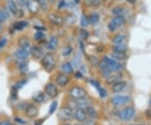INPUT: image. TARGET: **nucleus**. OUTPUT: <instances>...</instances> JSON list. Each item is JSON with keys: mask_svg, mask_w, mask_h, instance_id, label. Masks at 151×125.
<instances>
[{"mask_svg": "<svg viewBox=\"0 0 151 125\" xmlns=\"http://www.w3.org/2000/svg\"><path fill=\"white\" fill-rule=\"evenodd\" d=\"M74 117L76 118V120L79 123H84L87 119V115L86 113V111L84 108L78 107L77 108V110L74 113Z\"/></svg>", "mask_w": 151, "mask_h": 125, "instance_id": "obj_10", "label": "nucleus"}, {"mask_svg": "<svg viewBox=\"0 0 151 125\" xmlns=\"http://www.w3.org/2000/svg\"><path fill=\"white\" fill-rule=\"evenodd\" d=\"M99 18H100L99 14H91V16L89 18V22L92 25H95L99 21Z\"/></svg>", "mask_w": 151, "mask_h": 125, "instance_id": "obj_29", "label": "nucleus"}, {"mask_svg": "<svg viewBox=\"0 0 151 125\" xmlns=\"http://www.w3.org/2000/svg\"><path fill=\"white\" fill-rule=\"evenodd\" d=\"M65 3H65V2H64L63 0H61V1L60 2V5H58V8H59V9L62 8L63 6H65Z\"/></svg>", "mask_w": 151, "mask_h": 125, "instance_id": "obj_44", "label": "nucleus"}, {"mask_svg": "<svg viewBox=\"0 0 151 125\" xmlns=\"http://www.w3.org/2000/svg\"><path fill=\"white\" fill-rule=\"evenodd\" d=\"M26 5L29 10L31 13H34V14L37 13L39 11V9H40V6H39V4H38L36 0H28Z\"/></svg>", "mask_w": 151, "mask_h": 125, "instance_id": "obj_14", "label": "nucleus"}, {"mask_svg": "<svg viewBox=\"0 0 151 125\" xmlns=\"http://www.w3.org/2000/svg\"><path fill=\"white\" fill-rule=\"evenodd\" d=\"M43 38H44V35H43V33H42L41 31L38 30V31H37V32L36 33V35H35V40H37V41H40V40H41Z\"/></svg>", "mask_w": 151, "mask_h": 125, "instance_id": "obj_35", "label": "nucleus"}, {"mask_svg": "<svg viewBox=\"0 0 151 125\" xmlns=\"http://www.w3.org/2000/svg\"><path fill=\"white\" fill-rule=\"evenodd\" d=\"M111 55H112V59H116V60H124L126 58V55L125 53H119V52H113V53L111 54Z\"/></svg>", "mask_w": 151, "mask_h": 125, "instance_id": "obj_26", "label": "nucleus"}, {"mask_svg": "<svg viewBox=\"0 0 151 125\" xmlns=\"http://www.w3.org/2000/svg\"><path fill=\"white\" fill-rule=\"evenodd\" d=\"M1 30H2V25H0V32H1Z\"/></svg>", "mask_w": 151, "mask_h": 125, "instance_id": "obj_48", "label": "nucleus"}, {"mask_svg": "<svg viewBox=\"0 0 151 125\" xmlns=\"http://www.w3.org/2000/svg\"><path fill=\"white\" fill-rule=\"evenodd\" d=\"M12 125H13V124H12Z\"/></svg>", "mask_w": 151, "mask_h": 125, "instance_id": "obj_52", "label": "nucleus"}, {"mask_svg": "<svg viewBox=\"0 0 151 125\" xmlns=\"http://www.w3.org/2000/svg\"><path fill=\"white\" fill-rule=\"evenodd\" d=\"M48 1H49V2H54L55 0H48Z\"/></svg>", "mask_w": 151, "mask_h": 125, "instance_id": "obj_49", "label": "nucleus"}, {"mask_svg": "<svg viewBox=\"0 0 151 125\" xmlns=\"http://www.w3.org/2000/svg\"><path fill=\"white\" fill-rule=\"evenodd\" d=\"M113 51L115 52H119V53H125L127 51V45L121 43V44H116V45L113 46Z\"/></svg>", "mask_w": 151, "mask_h": 125, "instance_id": "obj_23", "label": "nucleus"}, {"mask_svg": "<svg viewBox=\"0 0 151 125\" xmlns=\"http://www.w3.org/2000/svg\"><path fill=\"white\" fill-rule=\"evenodd\" d=\"M103 61H104V62L106 63L107 67L110 69L111 72H118V71H121L123 69L122 64L117 62L115 60H113L112 58H109L107 56H104Z\"/></svg>", "mask_w": 151, "mask_h": 125, "instance_id": "obj_5", "label": "nucleus"}, {"mask_svg": "<svg viewBox=\"0 0 151 125\" xmlns=\"http://www.w3.org/2000/svg\"><path fill=\"white\" fill-rule=\"evenodd\" d=\"M69 81H70V78L66 74H65V73L57 74L56 78H55V82L59 87H66L69 83Z\"/></svg>", "mask_w": 151, "mask_h": 125, "instance_id": "obj_9", "label": "nucleus"}, {"mask_svg": "<svg viewBox=\"0 0 151 125\" xmlns=\"http://www.w3.org/2000/svg\"><path fill=\"white\" fill-rule=\"evenodd\" d=\"M135 114V110L132 107H126L119 112L118 117L123 121H129L133 118Z\"/></svg>", "mask_w": 151, "mask_h": 125, "instance_id": "obj_4", "label": "nucleus"}, {"mask_svg": "<svg viewBox=\"0 0 151 125\" xmlns=\"http://www.w3.org/2000/svg\"><path fill=\"white\" fill-rule=\"evenodd\" d=\"M89 20L88 18H87L85 15H82L81 18V25L82 27H87L88 25Z\"/></svg>", "mask_w": 151, "mask_h": 125, "instance_id": "obj_34", "label": "nucleus"}, {"mask_svg": "<svg viewBox=\"0 0 151 125\" xmlns=\"http://www.w3.org/2000/svg\"><path fill=\"white\" fill-rule=\"evenodd\" d=\"M128 3H134L135 2H136V0H127Z\"/></svg>", "mask_w": 151, "mask_h": 125, "instance_id": "obj_46", "label": "nucleus"}, {"mask_svg": "<svg viewBox=\"0 0 151 125\" xmlns=\"http://www.w3.org/2000/svg\"><path fill=\"white\" fill-rule=\"evenodd\" d=\"M0 125H12V124L9 120H3V121L0 122Z\"/></svg>", "mask_w": 151, "mask_h": 125, "instance_id": "obj_43", "label": "nucleus"}, {"mask_svg": "<svg viewBox=\"0 0 151 125\" xmlns=\"http://www.w3.org/2000/svg\"><path fill=\"white\" fill-rule=\"evenodd\" d=\"M28 25H29V23H28L27 21H19V22L15 23L14 27V29H17V30H21V29H25V27L28 26Z\"/></svg>", "mask_w": 151, "mask_h": 125, "instance_id": "obj_25", "label": "nucleus"}, {"mask_svg": "<svg viewBox=\"0 0 151 125\" xmlns=\"http://www.w3.org/2000/svg\"><path fill=\"white\" fill-rule=\"evenodd\" d=\"M41 64H42L43 68L46 72H51L55 68V64H56V60H55V55L51 53L45 54L42 58Z\"/></svg>", "mask_w": 151, "mask_h": 125, "instance_id": "obj_1", "label": "nucleus"}, {"mask_svg": "<svg viewBox=\"0 0 151 125\" xmlns=\"http://www.w3.org/2000/svg\"><path fill=\"white\" fill-rule=\"evenodd\" d=\"M19 71L22 72V73H26L28 72V69H29V66H28V64L25 61H22V62L19 64Z\"/></svg>", "mask_w": 151, "mask_h": 125, "instance_id": "obj_30", "label": "nucleus"}, {"mask_svg": "<svg viewBox=\"0 0 151 125\" xmlns=\"http://www.w3.org/2000/svg\"><path fill=\"white\" fill-rule=\"evenodd\" d=\"M25 115H26L29 118H35L38 116L39 114V109L34 104H29L25 108Z\"/></svg>", "mask_w": 151, "mask_h": 125, "instance_id": "obj_11", "label": "nucleus"}, {"mask_svg": "<svg viewBox=\"0 0 151 125\" xmlns=\"http://www.w3.org/2000/svg\"><path fill=\"white\" fill-rule=\"evenodd\" d=\"M127 86V82L124 81H119L118 82H116L114 84H113L112 87V91L114 93H119L121 92H123Z\"/></svg>", "mask_w": 151, "mask_h": 125, "instance_id": "obj_13", "label": "nucleus"}, {"mask_svg": "<svg viewBox=\"0 0 151 125\" xmlns=\"http://www.w3.org/2000/svg\"><path fill=\"white\" fill-rule=\"evenodd\" d=\"M107 28H108V29L111 31V32H113L114 30H115L116 29H117V26H116L111 21V22H109L108 23V25H107Z\"/></svg>", "mask_w": 151, "mask_h": 125, "instance_id": "obj_38", "label": "nucleus"}, {"mask_svg": "<svg viewBox=\"0 0 151 125\" xmlns=\"http://www.w3.org/2000/svg\"><path fill=\"white\" fill-rule=\"evenodd\" d=\"M98 90H99V94H100V96H101L102 98H103V97L107 96V92H105V90L102 89V88H101L100 87H98Z\"/></svg>", "mask_w": 151, "mask_h": 125, "instance_id": "obj_40", "label": "nucleus"}, {"mask_svg": "<svg viewBox=\"0 0 151 125\" xmlns=\"http://www.w3.org/2000/svg\"><path fill=\"white\" fill-rule=\"evenodd\" d=\"M18 44L20 47H28L30 48V41L27 37H21L18 40Z\"/></svg>", "mask_w": 151, "mask_h": 125, "instance_id": "obj_24", "label": "nucleus"}, {"mask_svg": "<svg viewBox=\"0 0 151 125\" xmlns=\"http://www.w3.org/2000/svg\"><path fill=\"white\" fill-rule=\"evenodd\" d=\"M32 100L36 102V103H42L45 100V93L44 92H38L36 93L33 97H32Z\"/></svg>", "mask_w": 151, "mask_h": 125, "instance_id": "obj_16", "label": "nucleus"}, {"mask_svg": "<svg viewBox=\"0 0 151 125\" xmlns=\"http://www.w3.org/2000/svg\"><path fill=\"white\" fill-rule=\"evenodd\" d=\"M112 22L116 26H121L124 24L125 18L123 15H118V16H115L114 18H113Z\"/></svg>", "mask_w": 151, "mask_h": 125, "instance_id": "obj_22", "label": "nucleus"}, {"mask_svg": "<svg viewBox=\"0 0 151 125\" xmlns=\"http://www.w3.org/2000/svg\"><path fill=\"white\" fill-rule=\"evenodd\" d=\"M9 17V13L6 10L0 9V23H3L7 20V18Z\"/></svg>", "mask_w": 151, "mask_h": 125, "instance_id": "obj_28", "label": "nucleus"}, {"mask_svg": "<svg viewBox=\"0 0 151 125\" xmlns=\"http://www.w3.org/2000/svg\"><path fill=\"white\" fill-rule=\"evenodd\" d=\"M56 108H57V102H53L51 103V107H50V109H49V113H50V114L53 113L55 111Z\"/></svg>", "mask_w": 151, "mask_h": 125, "instance_id": "obj_36", "label": "nucleus"}, {"mask_svg": "<svg viewBox=\"0 0 151 125\" xmlns=\"http://www.w3.org/2000/svg\"><path fill=\"white\" fill-rule=\"evenodd\" d=\"M61 71L63 73L66 74V75H70L73 73V67L71 65L70 62H65L61 66Z\"/></svg>", "mask_w": 151, "mask_h": 125, "instance_id": "obj_21", "label": "nucleus"}, {"mask_svg": "<svg viewBox=\"0 0 151 125\" xmlns=\"http://www.w3.org/2000/svg\"><path fill=\"white\" fill-rule=\"evenodd\" d=\"M74 114L72 112V108L68 106H63L58 112V118L62 122H69L73 118Z\"/></svg>", "mask_w": 151, "mask_h": 125, "instance_id": "obj_2", "label": "nucleus"}, {"mask_svg": "<svg viewBox=\"0 0 151 125\" xmlns=\"http://www.w3.org/2000/svg\"><path fill=\"white\" fill-rule=\"evenodd\" d=\"M69 93L72 100H80L85 98L87 96V92L84 88L79 86H74L69 90Z\"/></svg>", "mask_w": 151, "mask_h": 125, "instance_id": "obj_3", "label": "nucleus"}, {"mask_svg": "<svg viewBox=\"0 0 151 125\" xmlns=\"http://www.w3.org/2000/svg\"><path fill=\"white\" fill-rule=\"evenodd\" d=\"M125 40V36L124 35H121V34H119V35H117L113 37V43H115V44H121V43H123V41Z\"/></svg>", "mask_w": 151, "mask_h": 125, "instance_id": "obj_27", "label": "nucleus"}, {"mask_svg": "<svg viewBox=\"0 0 151 125\" xmlns=\"http://www.w3.org/2000/svg\"><path fill=\"white\" fill-rule=\"evenodd\" d=\"M72 48H71L70 45H66V47H64V49H63L62 51V55L64 56H68V55H70L72 52Z\"/></svg>", "mask_w": 151, "mask_h": 125, "instance_id": "obj_32", "label": "nucleus"}, {"mask_svg": "<svg viewBox=\"0 0 151 125\" xmlns=\"http://www.w3.org/2000/svg\"><path fill=\"white\" fill-rule=\"evenodd\" d=\"M80 36L82 39H87L89 36V33L85 29H81L80 31Z\"/></svg>", "mask_w": 151, "mask_h": 125, "instance_id": "obj_37", "label": "nucleus"}, {"mask_svg": "<svg viewBox=\"0 0 151 125\" xmlns=\"http://www.w3.org/2000/svg\"><path fill=\"white\" fill-rule=\"evenodd\" d=\"M30 53L36 59H39L44 56L43 50L39 46H33L32 48H30Z\"/></svg>", "mask_w": 151, "mask_h": 125, "instance_id": "obj_15", "label": "nucleus"}, {"mask_svg": "<svg viewBox=\"0 0 151 125\" xmlns=\"http://www.w3.org/2000/svg\"><path fill=\"white\" fill-rule=\"evenodd\" d=\"M85 111H86V113H87V117H89L90 118H92V119L97 118V117H98V112L96 111V109L93 107L88 106V107H86Z\"/></svg>", "mask_w": 151, "mask_h": 125, "instance_id": "obj_17", "label": "nucleus"}, {"mask_svg": "<svg viewBox=\"0 0 151 125\" xmlns=\"http://www.w3.org/2000/svg\"><path fill=\"white\" fill-rule=\"evenodd\" d=\"M36 1H37V3L39 4L40 8L42 9V10L45 11V10L48 9V4L46 3V0H36Z\"/></svg>", "mask_w": 151, "mask_h": 125, "instance_id": "obj_31", "label": "nucleus"}, {"mask_svg": "<svg viewBox=\"0 0 151 125\" xmlns=\"http://www.w3.org/2000/svg\"><path fill=\"white\" fill-rule=\"evenodd\" d=\"M112 13H113V14H115L116 16L122 15L123 13H124V9L121 8V7H116V8H114V9H113Z\"/></svg>", "mask_w": 151, "mask_h": 125, "instance_id": "obj_33", "label": "nucleus"}, {"mask_svg": "<svg viewBox=\"0 0 151 125\" xmlns=\"http://www.w3.org/2000/svg\"><path fill=\"white\" fill-rule=\"evenodd\" d=\"M76 77H82V75L81 74L80 72H77V74H76Z\"/></svg>", "mask_w": 151, "mask_h": 125, "instance_id": "obj_45", "label": "nucleus"}, {"mask_svg": "<svg viewBox=\"0 0 151 125\" xmlns=\"http://www.w3.org/2000/svg\"><path fill=\"white\" fill-rule=\"evenodd\" d=\"M29 54H30V48L20 47V49L17 50L15 52V57L21 61H25L29 55Z\"/></svg>", "mask_w": 151, "mask_h": 125, "instance_id": "obj_8", "label": "nucleus"}, {"mask_svg": "<svg viewBox=\"0 0 151 125\" xmlns=\"http://www.w3.org/2000/svg\"><path fill=\"white\" fill-rule=\"evenodd\" d=\"M27 1L28 0H18V3L19 4V6L24 7L25 5H26Z\"/></svg>", "mask_w": 151, "mask_h": 125, "instance_id": "obj_42", "label": "nucleus"}, {"mask_svg": "<svg viewBox=\"0 0 151 125\" xmlns=\"http://www.w3.org/2000/svg\"><path fill=\"white\" fill-rule=\"evenodd\" d=\"M75 2H76V3H79V2H80V0H75Z\"/></svg>", "mask_w": 151, "mask_h": 125, "instance_id": "obj_47", "label": "nucleus"}, {"mask_svg": "<svg viewBox=\"0 0 151 125\" xmlns=\"http://www.w3.org/2000/svg\"><path fill=\"white\" fill-rule=\"evenodd\" d=\"M99 68L101 70V73H102V76L104 77V78H108L111 74H112V72L110 71V69L107 67V66L106 65V63L104 62V61H101L100 63H99Z\"/></svg>", "mask_w": 151, "mask_h": 125, "instance_id": "obj_12", "label": "nucleus"}, {"mask_svg": "<svg viewBox=\"0 0 151 125\" xmlns=\"http://www.w3.org/2000/svg\"><path fill=\"white\" fill-rule=\"evenodd\" d=\"M7 4H8L9 11H10L13 14L17 15V14H18V7H17L16 3H15L14 0H8Z\"/></svg>", "mask_w": 151, "mask_h": 125, "instance_id": "obj_18", "label": "nucleus"}, {"mask_svg": "<svg viewBox=\"0 0 151 125\" xmlns=\"http://www.w3.org/2000/svg\"><path fill=\"white\" fill-rule=\"evenodd\" d=\"M150 106H151V99H150Z\"/></svg>", "mask_w": 151, "mask_h": 125, "instance_id": "obj_51", "label": "nucleus"}, {"mask_svg": "<svg viewBox=\"0 0 151 125\" xmlns=\"http://www.w3.org/2000/svg\"><path fill=\"white\" fill-rule=\"evenodd\" d=\"M129 100H130V98L128 96L116 95V96H113L111 98V102L116 107H120V106H123V105H124L126 103H128L129 102Z\"/></svg>", "mask_w": 151, "mask_h": 125, "instance_id": "obj_7", "label": "nucleus"}, {"mask_svg": "<svg viewBox=\"0 0 151 125\" xmlns=\"http://www.w3.org/2000/svg\"><path fill=\"white\" fill-rule=\"evenodd\" d=\"M44 93L51 98H55L59 94V90L57 86L53 82H49L44 87Z\"/></svg>", "mask_w": 151, "mask_h": 125, "instance_id": "obj_6", "label": "nucleus"}, {"mask_svg": "<svg viewBox=\"0 0 151 125\" xmlns=\"http://www.w3.org/2000/svg\"><path fill=\"white\" fill-rule=\"evenodd\" d=\"M57 45H58V40L56 37H51L50 39V40L48 41L47 45H46V47L48 50L50 51H53L55 50L56 47H57Z\"/></svg>", "mask_w": 151, "mask_h": 125, "instance_id": "obj_19", "label": "nucleus"}, {"mask_svg": "<svg viewBox=\"0 0 151 125\" xmlns=\"http://www.w3.org/2000/svg\"><path fill=\"white\" fill-rule=\"evenodd\" d=\"M49 18H50V20H51L53 24L56 25H61L63 22L62 18L60 17L59 15L55 14H51L49 15Z\"/></svg>", "mask_w": 151, "mask_h": 125, "instance_id": "obj_20", "label": "nucleus"}, {"mask_svg": "<svg viewBox=\"0 0 151 125\" xmlns=\"http://www.w3.org/2000/svg\"><path fill=\"white\" fill-rule=\"evenodd\" d=\"M85 122H86L85 125H95L96 124L95 120H94V119H92V118H90V120H87V119Z\"/></svg>", "mask_w": 151, "mask_h": 125, "instance_id": "obj_41", "label": "nucleus"}, {"mask_svg": "<svg viewBox=\"0 0 151 125\" xmlns=\"http://www.w3.org/2000/svg\"><path fill=\"white\" fill-rule=\"evenodd\" d=\"M64 125H71V124H65Z\"/></svg>", "mask_w": 151, "mask_h": 125, "instance_id": "obj_50", "label": "nucleus"}, {"mask_svg": "<svg viewBox=\"0 0 151 125\" xmlns=\"http://www.w3.org/2000/svg\"><path fill=\"white\" fill-rule=\"evenodd\" d=\"M7 42H8V40H7V39H5V38H3V39H2V40H0V50L1 49H3L6 44H7Z\"/></svg>", "mask_w": 151, "mask_h": 125, "instance_id": "obj_39", "label": "nucleus"}]
</instances>
